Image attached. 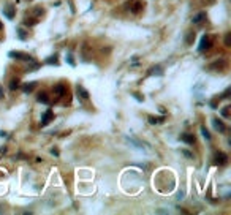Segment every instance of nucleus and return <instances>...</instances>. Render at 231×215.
I'll return each instance as SVG.
<instances>
[{
    "instance_id": "1",
    "label": "nucleus",
    "mask_w": 231,
    "mask_h": 215,
    "mask_svg": "<svg viewBox=\"0 0 231 215\" xmlns=\"http://www.w3.org/2000/svg\"><path fill=\"white\" fill-rule=\"evenodd\" d=\"M8 57L17 59V60H25V62H33V59L30 57L29 54H24V52H19V51H11V52H8Z\"/></svg>"
},
{
    "instance_id": "2",
    "label": "nucleus",
    "mask_w": 231,
    "mask_h": 215,
    "mask_svg": "<svg viewBox=\"0 0 231 215\" xmlns=\"http://www.w3.org/2000/svg\"><path fill=\"white\" fill-rule=\"evenodd\" d=\"M228 163V155L226 154H223V152H215V165H218V166H225Z\"/></svg>"
},
{
    "instance_id": "3",
    "label": "nucleus",
    "mask_w": 231,
    "mask_h": 215,
    "mask_svg": "<svg viewBox=\"0 0 231 215\" xmlns=\"http://www.w3.org/2000/svg\"><path fill=\"white\" fill-rule=\"evenodd\" d=\"M209 48H211V38L204 35V36L201 38V41H199L198 51H199V52H203V51H206V49H209Z\"/></svg>"
},
{
    "instance_id": "4",
    "label": "nucleus",
    "mask_w": 231,
    "mask_h": 215,
    "mask_svg": "<svg viewBox=\"0 0 231 215\" xmlns=\"http://www.w3.org/2000/svg\"><path fill=\"white\" fill-rule=\"evenodd\" d=\"M52 119H54L52 111H51V109H48V111H46V113L43 114V117H41V125H43V127H44V125H48Z\"/></svg>"
},
{
    "instance_id": "5",
    "label": "nucleus",
    "mask_w": 231,
    "mask_h": 215,
    "mask_svg": "<svg viewBox=\"0 0 231 215\" xmlns=\"http://www.w3.org/2000/svg\"><path fill=\"white\" fill-rule=\"evenodd\" d=\"M212 124H214V128H215V130H218L220 133H225V132H226V127H225V124L222 122V120L214 119V120H212Z\"/></svg>"
},
{
    "instance_id": "6",
    "label": "nucleus",
    "mask_w": 231,
    "mask_h": 215,
    "mask_svg": "<svg viewBox=\"0 0 231 215\" xmlns=\"http://www.w3.org/2000/svg\"><path fill=\"white\" fill-rule=\"evenodd\" d=\"M181 139H182L185 144H193V143H195V136L190 135V133H184V135L181 136Z\"/></svg>"
},
{
    "instance_id": "7",
    "label": "nucleus",
    "mask_w": 231,
    "mask_h": 215,
    "mask_svg": "<svg viewBox=\"0 0 231 215\" xmlns=\"http://www.w3.org/2000/svg\"><path fill=\"white\" fill-rule=\"evenodd\" d=\"M204 19H206V13H204V11H201V13H198L196 16H193L192 22H193V24H199V22H203Z\"/></svg>"
},
{
    "instance_id": "8",
    "label": "nucleus",
    "mask_w": 231,
    "mask_h": 215,
    "mask_svg": "<svg viewBox=\"0 0 231 215\" xmlns=\"http://www.w3.org/2000/svg\"><path fill=\"white\" fill-rule=\"evenodd\" d=\"M76 92H78V95H79L81 98H84V100L89 98V92L82 87V86H78V87H76Z\"/></svg>"
},
{
    "instance_id": "9",
    "label": "nucleus",
    "mask_w": 231,
    "mask_h": 215,
    "mask_svg": "<svg viewBox=\"0 0 231 215\" xmlns=\"http://www.w3.org/2000/svg\"><path fill=\"white\" fill-rule=\"evenodd\" d=\"M54 92L57 93V97H62V95H65V87H63L62 84H59V86L54 87Z\"/></svg>"
},
{
    "instance_id": "10",
    "label": "nucleus",
    "mask_w": 231,
    "mask_h": 215,
    "mask_svg": "<svg viewBox=\"0 0 231 215\" xmlns=\"http://www.w3.org/2000/svg\"><path fill=\"white\" fill-rule=\"evenodd\" d=\"M141 10H143V2H136V3L133 5V8H132V13H133V14H138Z\"/></svg>"
},
{
    "instance_id": "11",
    "label": "nucleus",
    "mask_w": 231,
    "mask_h": 215,
    "mask_svg": "<svg viewBox=\"0 0 231 215\" xmlns=\"http://www.w3.org/2000/svg\"><path fill=\"white\" fill-rule=\"evenodd\" d=\"M193 41H195V32H188L187 33V36H185V44H192Z\"/></svg>"
},
{
    "instance_id": "12",
    "label": "nucleus",
    "mask_w": 231,
    "mask_h": 215,
    "mask_svg": "<svg viewBox=\"0 0 231 215\" xmlns=\"http://www.w3.org/2000/svg\"><path fill=\"white\" fill-rule=\"evenodd\" d=\"M17 87H19V79H16V78H13L11 81H10V90H16Z\"/></svg>"
},
{
    "instance_id": "13",
    "label": "nucleus",
    "mask_w": 231,
    "mask_h": 215,
    "mask_svg": "<svg viewBox=\"0 0 231 215\" xmlns=\"http://www.w3.org/2000/svg\"><path fill=\"white\" fill-rule=\"evenodd\" d=\"M35 89V82H30V84H25V86H24V93H29V92H32Z\"/></svg>"
},
{
    "instance_id": "14",
    "label": "nucleus",
    "mask_w": 231,
    "mask_h": 215,
    "mask_svg": "<svg viewBox=\"0 0 231 215\" xmlns=\"http://www.w3.org/2000/svg\"><path fill=\"white\" fill-rule=\"evenodd\" d=\"M38 101H40V103H44V105H48L49 98H48V95H46V93H40V95H38Z\"/></svg>"
},
{
    "instance_id": "15",
    "label": "nucleus",
    "mask_w": 231,
    "mask_h": 215,
    "mask_svg": "<svg viewBox=\"0 0 231 215\" xmlns=\"http://www.w3.org/2000/svg\"><path fill=\"white\" fill-rule=\"evenodd\" d=\"M5 16L8 17V19H13V16H14V8L10 6L8 10H5Z\"/></svg>"
},
{
    "instance_id": "16",
    "label": "nucleus",
    "mask_w": 231,
    "mask_h": 215,
    "mask_svg": "<svg viewBox=\"0 0 231 215\" xmlns=\"http://www.w3.org/2000/svg\"><path fill=\"white\" fill-rule=\"evenodd\" d=\"M162 73H163V71H162L160 67H152L151 71H149V74H162Z\"/></svg>"
},
{
    "instance_id": "17",
    "label": "nucleus",
    "mask_w": 231,
    "mask_h": 215,
    "mask_svg": "<svg viewBox=\"0 0 231 215\" xmlns=\"http://www.w3.org/2000/svg\"><path fill=\"white\" fill-rule=\"evenodd\" d=\"M201 133H203V136H204L207 141H211V135H209V132L206 130V127H201Z\"/></svg>"
},
{
    "instance_id": "18",
    "label": "nucleus",
    "mask_w": 231,
    "mask_h": 215,
    "mask_svg": "<svg viewBox=\"0 0 231 215\" xmlns=\"http://www.w3.org/2000/svg\"><path fill=\"white\" fill-rule=\"evenodd\" d=\"M17 36H19L21 40H25V38H27V33H25V30H24V29H19V30H17Z\"/></svg>"
},
{
    "instance_id": "19",
    "label": "nucleus",
    "mask_w": 231,
    "mask_h": 215,
    "mask_svg": "<svg viewBox=\"0 0 231 215\" xmlns=\"http://www.w3.org/2000/svg\"><path fill=\"white\" fill-rule=\"evenodd\" d=\"M46 63H49V65H52V63H54V65H57V63H59V60H57V57H55V55H52L51 59L46 60Z\"/></svg>"
},
{
    "instance_id": "20",
    "label": "nucleus",
    "mask_w": 231,
    "mask_h": 215,
    "mask_svg": "<svg viewBox=\"0 0 231 215\" xmlns=\"http://www.w3.org/2000/svg\"><path fill=\"white\" fill-rule=\"evenodd\" d=\"M158 122H162V119H157V117H149V124H152V125H155V124H158Z\"/></svg>"
},
{
    "instance_id": "21",
    "label": "nucleus",
    "mask_w": 231,
    "mask_h": 215,
    "mask_svg": "<svg viewBox=\"0 0 231 215\" xmlns=\"http://www.w3.org/2000/svg\"><path fill=\"white\" fill-rule=\"evenodd\" d=\"M228 109H229V106H225L223 109H222V116H223V117H228V116H229Z\"/></svg>"
},
{
    "instance_id": "22",
    "label": "nucleus",
    "mask_w": 231,
    "mask_h": 215,
    "mask_svg": "<svg viewBox=\"0 0 231 215\" xmlns=\"http://www.w3.org/2000/svg\"><path fill=\"white\" fill-rule=\"evenodd\" d=\"M229 43H231V35L226 33V36H225V46H231Z\"/></svg>"
},
{
    "instance_id": "23",
    "label": "nucleus",
    "mask_w": 231,
    "mask_h": 215,
    "mask_svg": "<svg viewBox=\"0 0 231 215\" xmlns=\"http://www.w3.org/2000/svg\"><path fill=\"white\" fill-rule=\"evenodd\" d=\"M67 60H68V63L71 65V67H75V62H73V59H71V55H68V57H67Z\"/></svg>"
},
{
    "instance_id": "24",
    "label": "nucleus",
    "mask_w": 231,
    "mask_h": 215,
    "mask_svg": "<svg viewBox=\"0 0 231 215\" xmlns=\"http://www.w3.org/2000/svg\"><path fill=\"white\" fill-rule=\"evenodd\" d=\"M182 154H184V155H185L187 158H192V154H190L188 150H182Z\"/></svg>"
},
{
    "instance_id": "25",
    "label": "nucleus",
    "mask_w": 231,
    "mask_h": 215,
    "mask_svg": "<svg viewBox=\"0 0 231 215\" xmlns=\"http://www.w3.org/2000/svg\"><path fill=\"white\" fill-rule=\"evenodd\" d=\"M3 95H5V92H3V87H2V86H0V100H2V98H3Z\"/></svg>"
},
{
    "instance_id": "26",
    "label": "nucleus",
    "mask_w": 231,
    "mask_h": 215,
    "mask_svg": "<svg viewBox=\"0 0 231 215\" xmlns=\"http://www.w3.org/2000/svg\"><path fill=\"white\" fill-rule=\"evenodd\" d=\"M133 97H135V98H136L138 101H143V98L140 97V93H135V95H133Z\"/></svg>"
},
{
    "instance_id": "27",
    "label": "nucleus",
    "mask_w": 231,
    "mask_h": 215,
    "mask_svg": "<svg viewBox=\"0 0 231 215\" xmlns=\"http://www.w3.org/2000/svg\"><path fill=\"white\" fill-rule=\"evenodd\" d=\"M51 154L57 157V155H59V150H57V149H52V150H51Z\"/></svg>"
},
{
    "instance_id": "28",
    "label": "nucleus",
    "mask_w": 231,
    "mask_h": 215,
    "mask_svg": "<svg viewBox=\"0 0 231 215\" xmlns=\"http://www.w3.org/2000/svg\"><path fill=\"white\" fill-rule=\"evenodd\" d=\"M2 29H3V25H2V24H0V30H2Z\"/></svg>"
}]
</instances>
